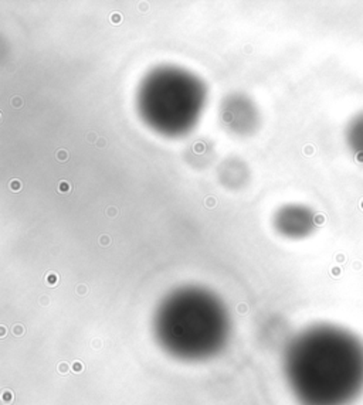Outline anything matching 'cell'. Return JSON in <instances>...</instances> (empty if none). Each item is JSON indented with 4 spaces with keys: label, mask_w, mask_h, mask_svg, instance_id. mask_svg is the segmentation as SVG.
Listing matches in <instances>:
<instances>
[{
    "label": "cell",
    "mask_w": 363,
    "mask_h": 405,
    "mask_svg": "<svg viewBox=\"0 0 363 405\" xmlns=\"http://www.w3.org/2000/svg\"><path fill=\"white\" fill-rule=\"evenodd\" d=\"M284 374L301 405H349L363 392V340L336 325H313L288 343Z\"/></svg>",
    "instance_id": "cell-1"
},
{
    "label": "cell",
    "mask_w": 363,
    "mask_h": 405,
    "mask_svg": "<svg viewBox=\"0 0 363 405\" xmlns=\"http://www.w3.org/2000/svg\"><path fill=\"white\" fill-rule=\"evenodd\" d=\"M231 320L224 302L202 286H183L159 303L153 333L159 346L183 361H203L225 347Z\"/></svg>",
    "instance_id": "cell-2"
},
{
    "label": "cell",
    "mask_w": 363,
    "mask_h": 405,
    "mask_svg": "<svg viewBox=\"0 0 363 405\" xmlns=\"http://www.w3.org/2000/svg\"><path fill=\"white\" fill-rule=\"evenodd\" d=\"M138 110L153 131L180 136L196 125L206 104V87L192 72L159 67L149 72L138 91Z\"/></svg>",
    "instance_id": "cell-3"
},
{
    "label": "cell",
    "mask_w": 363,
    "mask_h": 405,
    "mask_svg": "<svg viewBox=\"0 0 363 405\" xmlns=\"http://www.w3.org/2000/svg\"><path fill=\"white\" fill-rule=\"evenodd\" d=\"M274 227L284 237L301 239L315 231L316 215L306 205H284L274 215Z\"/></svg>",
    "instance_id": "cell-4"
},
{
    "label": "cell",
    "mask_w": 363,
    "mask_h": 405,
    "mask_svg": "<svg viewBox=\"0 0 363 405\" xmlns=\"http://www.w3.org/2000/svg\"><path fill=\"white\" fill-rule=\"evenodd\" d=\"M221 119L234 133H250L257 122V112L251 101L241 95L229 97L221 106Z\"/></svg>",
    "instance_id": "cell-5"
},
{
    "label": "cell",
    "mask_w": 363,
    "mask_h": 405,
    "mask_svg": "<svg viewBox=\"0 0 363 405\" xmlns=\"http://www.w3.org/2000/svg\"><path fill=\"white\" fill-rule=\"evenodd\" d=\"M345 140L355 159L363 163V110L357 112L348 122L345 129Z\"/></svg>",
    "instance_id": "cell-6"
}]
</instances>
